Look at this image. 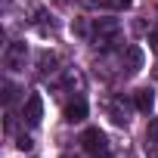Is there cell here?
<instances>
[{"mask_svg": "<svg viewBox=\"0 0 158 158\" xmlns=\"http://www.w3.org/2000/svg\"><path fill=\"white\" fill-rule=\"evenodd\" d=\"M81 143H84V149H87L90 155H99V152H106V149H109V139H106V133H102L99 127H90V130H84Z\"/></svg>", "mask_w": 158, "mask_h": 158, "instance_id": "1", "label": "cell"}, {"mask_svg": "<svg viewBox=\"0 0 158 158\" xmlns=\"http://www.w3.org/2000/svg\"><path fill=\"white\" fill-rule=\"evenodd\" d=\"M40 118H44V96H40V93H31V96L25 99V121H28L31 127H37Z\"/></svg>", "mask_w": 158, "mask_h": 158, "instance_id": "2", "label": "cell"}, {"mask_svg": "<svg viewBox=\"0 0 158 158\" xmlns=\"http://www.w3.org/2000/svg\"><path fill=\"white\" fill-rule=\"evenodd\" d=\"M87 118V102L84 99H71L68 106H65V121L68 124H81Z\"/></svg>", "mask_w": 158, "mask_h": 158, "instance_id": "3", "label": "cell"}, {"mask_svg": "<svg viewBox=\"0 0 158 158\" xmlns=\"http://www.w3.org/2000/svg\"><path fill=\"white\" fill-rule=\"evenodd\" d=\"M124 59H127V74H136L139 68H143V62H146V56H143V47H127L124 50Z\"/></svg>", "mask_w": 158, "mask_h": 158, "instance_id": "4", "label": "cell"}, {"mask_svg": "<svg viewBox=\"0 0 158 158\" xmlns=\"http://www.w3.org/2000/svg\"><path fill=\"white\" fill-rule=\"evenodd\" d=\"M3 62H6V68H19L22 62H25V44H10V50H6V56H3Z\"/></svg>", "mask_w": 158, "mask_h": 158, "instance_id": "5", "label": "cell"}, {"mask_svg": "<svg viewBox=\"0 0 158 158\" xmlns=\"http://www.w3.org/2000/svg\"><path fill=\"white\" fill-rule=\"evenodd\" d=\"M133 106H136V112H143V115H149V112H152V106H155V93H152L149 87H143V90H136V96H133Z\"/></svg>", "mask_w": 158, "mask_h": 158, "instance_id": "6", "label": "cell"}, {"mask_svg": "<svg viewBox=\"0 0 158 158\" xmlns=\"http://www.w3.org/2000/svg\"><path fill=\"white\" fill-rule=\"evenodd\" d=\"M112 121H115L118 127H127V124H130V118H127V106H124L121 96L112 99Z\"/></svg>", "mask_w": 158, "mask_h": 158, "instance_id": "7", "label": "cell"}, {"mask_svg": "<svg viewBox=\"0 0 158 158\" xmlns=\"http://www.w3.org/2000/svg\"><path fill=\"white\" fill-rule=\"evenodd\" d=\"M53 65H56V56L53 53H40V74L53 71Z\"/></svg>", "mask_w": 158, "mask_h": 158, "instance_id": "8", "label": "cell"}, {"mask_svg": "<svg viewBox=\"0 0 158 158\" xmlns=\"http://www.w3.org/2000/svg\"><path fill=\"white\" fill-rule=\"evenodd\" d=\"M16 93H19V87H16L13 81H3V102H6V106L16 99Z\"/></svg>", "mask_w": 158, "mask_h": 158, "instance_id": "9", "label": "cell"}, {"mask_svg": "<svg viewBox=\"0 0 158 158\" xmlns=\"http://www.w3.org/2000/svg\"><path fill=\"white\" fill-rule=\"evenodd\" d=\"M146 139L158 143V118H152V121H149V130H146Z\"/></svg>", "mask_w": 158, "mask_h": 158, "instance_id": "10", "label": "cell"}, {"mask_svg": "<svg viewBox=\"0 0 158 158\" xmlns=\"http://www.w3.org/2000/svg\"><path fill=\"white\" fill-rule=\"evenodd\" d=\"M106 6H112V10H127L130 0H106Z\"/></svg>", "mask_w": 158, "mask_h": 158, "instance_id": "11", "label": "cell"}, {"mask_svg": "<svg viewBox=\"0 0 158 158\" xmlns=\"http://www.w3.org/2000/svg\"><path fill=\"white\" fill-rule=\"evenodd\" d=\"M146 155H149V158H158V143L146 139Z\"/></svg>", "mask_w": 158, "mask_h": 158, "instance_id": "12", "label": "cell"}, {"mask_svg": "<svg viewBox=\"0 0 158 158\" xmlns=\"http://www.w3.org/2000/svg\"><path fill=\"white\" fill-rule=\"evenodd\" d=\"M16 146H19L22 152H28V149H31V136H19V143H16Z\"/></svg>", "mask_w": 158, "mask_h": 158, "instance_id": "13", "label": "cell"}, {"mask_svg": "<svg viewBox=\"0 0 158 158\" xmlns=\"http://www.w3.org/2000/svg\"><path fill=\"white\" fill-rule=\"evenodd\" d=\"M149 47L158 53V31H149Z\"/></svg>", "mask_w": 158, "mask_h": 158, "instance_id": "14", "label": "cell"}, {"mask_svg": "<svg viewBox=\"0 0 158 158\" xmlns=\"http://www.w3.org/2000/svg\"><path fill=\"white\" fill-rule=\"evenodd\" d=\"M93 158H112V155H109V149H106V152H99V155H93Z\"/></svg>", "mask_w": 158, "mask_h": 158, "instance_id": "15", "label": "cell"}, {"mask_svg": "<svg viewBox=\"0 0 158 158\" xmlns=\"http://www.w3.org/2000/svg\"><path fill=\"white\" fill-rule=\"evenodd\" d=\"M155 77H158V65H155Z\"/></svg>", "mask_w": 158, "mask_h": 158, "instance_id": "16", "label": "cell"}]
</instances>
